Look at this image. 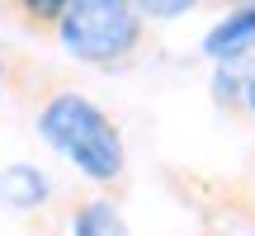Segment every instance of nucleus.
I'll return each mask as SVG.
<instances>
[{
    "label": "nucleus",
    "instance_id": "obj_1",
    "mask_svg": "<svg viewBox=\"0 0 255 236\" xmlns=\"http://www.w3.org/2000/svg\"><path fill=\"white\" fill-rule=\"evenodd\" d=\"M33 127H38V137H43L62 161H71L90 184H100V189L123 184V175H128L123 132H119V123H114L90 95L52 90L43 104H38Z\"/></svg>",
    "mask_w": 255,
    "mask_h": 236
},
{
    "label": "nucleus",
    "instance_id": "obj_2",
    "mask_svg": "<svg viewBox=\"0 0 255 236\" xmlns=\"http://www.w3.org/2000/svg\"><path fill=\"white\" fill-rule=\"evenodd\" d=\"M62 52L81 66H123L137 57L146 38V19L128 0H66L62 24L52 28Z\"/></svg>",
    "mask_w": 255,
    "mask_h": 236
},
{
    "label": "nucleus",
    "instance_id": "obj_3",
    "mask_svg": "<svg viewBox=\"0 0 255 236\" xmlns=\"http://www.w3.org/2000/svg\"><path fill=\"white\" fill-rule=\"evenodd\" d=\"M251 47H255V5L227 9V14L203 33V57H208L213 66L241 62V57H251Z\"/></svg>",
    "mask_w": 255,
    "mask_h": 236
},
{
    "label": "nucleus",
    "instance_id": "obj_4",
    "mask_svg": "<svg viewBox=\"0 0 255 236\" xmlns=\"http://www.w3.org/2000/svg\"><path fill=\"white\" fill-rule=\"evenodd\" d=\"M47 199H52L47 170H38L28 161H14L0 170V208L5 213H38V208H47Z\"/></svg>",
    "mask_w": 255,
    "mask_h": 236
},
{
    "label": "nucleus",
    "instance_id": "obj_5",
    "mask_svg": "<svg viewBox=\"0 0 255 236\" xmlns=\"http://www.w3.org/2000/svg\"><path fill=\"white\" fill-rule=\"evenodd\" d=\"M71 236H132L119 199L109 194H95V199H81L71 208Z\"/></svg>",
    "mask_w": 255,
    "mask_h": 236
},
{
    "label": "nucleus",
    "instance_id": "obj_6",
    "mask_svg": "<svg viewBox=\"0 0 255 236\" xmlns=\"http://www.w3.org/2000/svg\"><path fill=\"white\" fill-rule=\"evenodd\" d=\"M251 71H255V62H222L218 71H213V100L218 104H227V109H237L241 100H246V85H251Z\"/></svg>",
    "mask_w": 255,
    "mask_h": 236
},
{
    "label": "nucleus",
    "instance_id": "obj_7",
    "mask_svg": "<svg viewBox=\"0 0 255 236\" xmlns=\"http://www.w3.org/2000/svg\"><path fill=\"white\" fill-rule=\"evenodd\" d=\"M62 9H66V0H24L19 14H24V24H33V28H57L62 24Z\"/></svg>",
    "mask_w": 255,
    "mask_h": 236
},
{
    "label": "nucleus",
    "instance_id": "obj_8",
    "mask_svg": "<svg viewBox=\"0 0 255 236\" xmlns=\"http://www.w3.org/2000/svg\"><path fill=\"white\" fill-rule=\"evenodd\" d=\"M189 0H175V5H170V0H142V5H137V14H142V19H180V14H189Z\"/></svg>",
    "mask_w": 255,
    "mask_h": 236
},
{
    "label": "nucleus",
    "instance_id": "obj_9",
    "mask_svg": "<svg viewBox=\"0 0 255 236\" xmlns=\"http://www.w3.org/2000/svg\"><path fill=\"white\" fill-rule=\"evenodd\" d=\"M241 109L255 118V71H251V85H246V100H241Z\"/></svg>",
    "mask_w": 255,
    "mask_h": 236
},
{
    "label": "nucleus",
    "instance_id": "obj_10",
    "mask_svg": "<svg viewBox=\"0 0 255 236\" xmlns=\"http://www.w3.org/2000/svg\"><path fill=\"white\" fill-rule=\"evenodd\" d=\"M5 85H9V62H5V52H0V100H5Z\"/></svg>",
    "mask_w": 255,
    "mask_h": 236
}]
</instances>
